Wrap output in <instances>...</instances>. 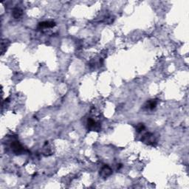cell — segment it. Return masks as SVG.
I'll return each instance as SVG.
<instances>
[{"instance_id":"cell-1","label":"cell","mask_w":189,"mask_h":189,"mask_svg":"<svg viewBox=\"0 0 189 189\" xmlns=\"http://www.w3.org/2000/svg\"><path fill=\"white\" fill-rule=\"evenodd\" d=\"M141 141L145 144H146V145L154 146L157 140L154 134L150 132H147L145 134H143L142 137H141Z\"/></svg>"},{"instance_id":"cell-2","label":"cell","mask_w":189,"mask_h":189,"mask_svg":"<svg viewBox=\"0 0 189 189\" xmlns=\"http://www.w3.org/2000/svg\"><path fill=\"white\" fill-rule=\"evenodd\" d=\"M87 128L89 130L99 131L101 128V125L98 122L95 121L93 118H88V120H87Z\"/></svg>"},{"instance_id":"cell-3","label":"cell","mask_w":189,"mask_h":189,"mask_svg":"<svg viewBox=\"0 0 189 189\" xmlns=\"http://www.w3.org/2000/svg\"><path fill=\"white\" fill-rule=\"evenodd\" d=\"M11 149H12L13 152L16 155H20L24 152V148L22 147L19 141H13L11 143Z\"/></svg>"},{"instance_id":"cell-4","label":"cell","mask_w":189,"mask_h":189,"mask_svg":"<svg viewBox=\"0 0 189 189\" xmlns=\"http://www.w3.org/2000/svg\"><path fill=\"white\" fill-rule=\"evenodd\" d=\"M112 168L109 167L107 165L103 166L101 168V171H100V175L101 176L104 178H107L108 177H109L110 175H112Z\"/></svg>"},{"instance_id":"cell-5","label":"cell","mask_w":189,"mask_h":189,"mask_svg":"<svg viewBox=\"0 0 189 189\" xmlns=\"http://www.w3.org/2000/svg\"><path fill=\"white\" fill-rule=\"evenodd\" d=\"M54 26H55V23L53 21H45L39 24V28H50Z\"/></svg>"},{"instance_id":"cell-6","label":"cell","mask_w":189,"mask_h":189,"mask_svg":"<svg viewBox=\"0 0 189 189\" xmlns=\"http://www.w3.org/2000/svg\"><path fill=\"white\" fill-rule=\"evenodd\" d=\"M157 104H158V101H157L156 99L150 100V101H147V103L146 104V105L144 106H145L146 109L152 110V109H154L155 107H156Z\"/></svg>"},{"instance_id":"cell-7","label":"cell","mask_w":189,"mask_h":189,"mask_svg":"<svg viewBox=\"0 0 189 189\" xmlns=\"http://www.w3.org/2000/svg\"><path fill=\"white\" fill-rule=\"evenodd\" d=\"M13 16L15 19L19 18L20 16H22V10L19 8H15L13 10Z\"/></svg>"},{"instance_id":"cell-8","label":"cell","mask_w":189,"mask_h":189,"mask_svg":"<svg viewBox=\"0 0 189 189\" xmlns=\"http://www.w3.org/2000/svg\"><path fill=\"white\" fill-rule=\"evenodd\" d=\"M145 129V126H144L143 123H138L136 126V131H137L138 133L141 132L143 130Z\"/></svg>"}]
</instances>
